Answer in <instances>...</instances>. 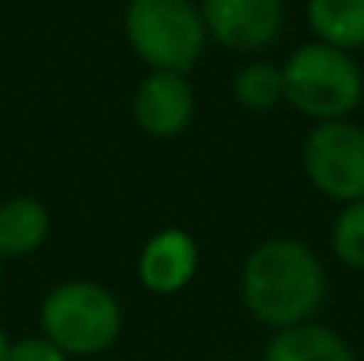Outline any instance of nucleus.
<instances>
[{
    "instance_id": "1",
    "label": "nucleus",
    "mask_w": 364,
    "mask_h": 361,
    "mask_svg": "<svg viewBox=\"0 0 364 361\" xmlns=\"http://www.w3.org/2000/svg\"><path fill=\"white\" fill-rule=\"evenodd\" d=\"M240 281L250 317L275 333L310 323L329 288L320 256L294 237H272L250 249Z\"/></svg>"
},
{
    "instance_id": "2",
    "label": "nucleus",
    "mask_w": 364,
    "mask_h": 361,
    "mask_svg": "<svg viewBox=\"0 0 364 361\" xmlns=\"http://www.w3.org/2000/svg\"><path fill=\"white\" fill-rule=\"evenodd\" d=\"M282 70L284 102L316 125L348 119L364 102V70L352 51L307 42L291 51Z\"/></svg>"
},
{
    "instance_id": "3",
    "label": "nucleus",
    "mask_w": 364,
    "mask_h": 361,
    "mask_svg": "<svg viewBox=\"0 0 364 361\" xmlns=\"http://www.w3.org/2000/svg\"><path fill=\"white\" fill-rule=\"evenodd\" d=\"M38 326L68 358L90 361L115 345L122 333V304L100 281L68 279L45 294Z\"/></svg>"
},
{
    "instance_id": "4",
    "label": "nucleus",
    "mask_w": 364,
    "mask_h": 361,
    "mask_svg": "<svg viewBox=\"0 0 364 361\" xmlns=\"http://www.w3.org/2000/svg\"><path fill=\"white\" fill-rule=\"evenodd\" d=\"M125 42L151 70L192 74L208 48V26L192 0H128Z\"/></svg>"
},
{
    "instance_id": "5",
    "label": "nucleus",
    "mask_w": 364,
    "mask_h": 361,
    "mask_svg": "<svg viewBox=\"0 0 364 361\" xmlns=\"http://www.w3.org/2000/svg\"><path fill=\"white\" fill-rule=\"evenodd\" d=\"M304 176L329 202L352 205L364 198V128L352 119L314 125L301 147Z\"/></svg>"
},
{
    "instance_id": "6",
    "label": "nucleus",
    "mask_w": 364,
    "mask_h": 361,
    "mask_svg": "<svg viewBox=\"0 0 364 361\" xmlns=\"http://www.w3.org/2000/svg\"><path fill=\"white\" fill-rule=\"evenodd\" d=\"M208 38L240 55L272 48L284 26L282 0H201Z\"/></svg>"
},
{
    "instance_id": "7",
    "label": "nucleus",
    "mask_w": 364,
    "mask_h": 361,
    "mask_svg": "<svg viewBox=\"0 0 364 361\" xmlns=\"http://www.w3.org/2000/svg\"><path fill=\"white\" fill-rule=\"evenodd\" d=\"M132 119L147 138L173 141L188 131L195 119V90L186 74L147 70L132 96Z\"/></svg>"
},
{
    "instance_id": "8",
    "label": "nucleus",
    "mask_w": 364,
    "mask_h": 361,
    "mask_svg": "<svg viewBox=\"0 0 364 361\" xmlns=\"http://www.w3.org/2000/svg\"><path fill=\"white\" fill-rule=\"evenodd\" d=\"M198 243L188 230L164 227L141 247L138 253V281L144 291L157 298H173L186 291L198 275Z\"/></svg>"
},
{
    "instance_id": "9",
    "label": "nucleus",
    "mask_w": 364,
    "mask_h": 361,
    "mask_svg": "<svg viewBox=\"0 0 364 361\" xmlns=\"http://www.w3.org/2000/svg\"><path fill=\"white\" fill-rule=\"evenodd\" d=\"M51 234V211L36 195H13L0 202V259H23L45 247Z\"/></svg>"
},
{
    "instance_id": "10",
    "label": "nucleus",
    "mask_w": 364,
    "mask_h": 361,
    "mask_svg": "<svg viewBox=\"0 0 364 361\" xmlns=\"http://www.w3.org/2000/svg\"><path fill=\"white\" fill-rule=\"evenodd\" d=\"M262 361H358L342 333L323 326L316 320L301 326H288L272 336Z\"/></svg>"
},
{
    "instance_id": "11",
    "label": "nucleus",
    "mask_w": 364,
    "mask_h": 361,
    "mask_svg": "<svg viewBox=\"0 0 364 361\" xmlns=\"http://www.w3.org/2000/svg\"><path fill=\"white\" fill-rule=\"evenodd\" d=\"M307 23L316 42L339 51L364 48V0H307Z\"/></svg>"
},
{
    "instance_id": "12",
    "label": "nucleus",
    "mask_w": 364,
    "mask_h": 361,
    "mask_svg": "<svg viewBox=\"0 0 364 361\" xmlns=\"http://www.w3.org/2000/svg\"><path fill=\"white\" fill-rule=\"evenodd\" d=\"M233 99L246 112H272L284 102V70L282 64L256 61L243 64L233 77Z\"/></svg>"
},
{
    "instance_id": "13",
    "label": "nucleus",
    "mask_w": 364,
    "mask_h": 361,
    "mask_svg": "<svg viewBox=\"0 0 364 361\" xmlns=\"http://www.w3.org/2000/svg\"><path fill=\"white\" fill-rule=\"evenodd\" d=\"M329 249L346 269L364 272V198L339 208L329 230Z\"/></svg>"
},
{
    "instance_id": "14",
    "label": "nucleus",
    "mask_w": 364,
    "mask_h": 361,
    "mask_svg": "<svg viewBox=\"0 0 364 361\" xmlns=\"http://www.w3.org/2000/svg\"><path fill=\"white\" fill-rule=\"evenodd\" d=\"M6 361H70L51 343L48 336H26V339H13L10 343V358Z\"/></svg>"
},
{
    "instance_id": "15",
    "label": "nucleus",
    "mask_w": 364,
    "mask_h": 361,
    "mask_svg": "<svg viewBox=\"0 0 364 361\" xmlns=\"http://www.w3.org/2000/svg\"><path fill=\"white\" fill-rule=\"evenodd\" d=\"M10 343H13V339L6 336V330H4V326H0V361H6V358H10Z\"/></svg>"
},
{
    "instance_id": "16",
    "label": "nucleus",
    "mask_w": 364,
    "mask_h": 361,
    "mask_svg": "<svg viewBox=\"0 0 364 361\" xmlns=\"http://www.w3.org/2000/svg\"><path fill=\"white\" fill-rule=\"evenodd\" d=\"M90 361H106V358H90Z\"/></svg>"
},
{
    "instance_id": "17",
    "label": "nucleus",
    "mask_w": 364,
    "mask_h": 361,
    "mask_svg": "<svg viewBox=\"0 0 364 361\" xmlns=\"http://www.w3.org/2000/svg\"><path fill=\"white\" fill-rule=\"evenodd\" d=\"M0 272H4V259H0Z\"/></svg>"
}]
</instances>
